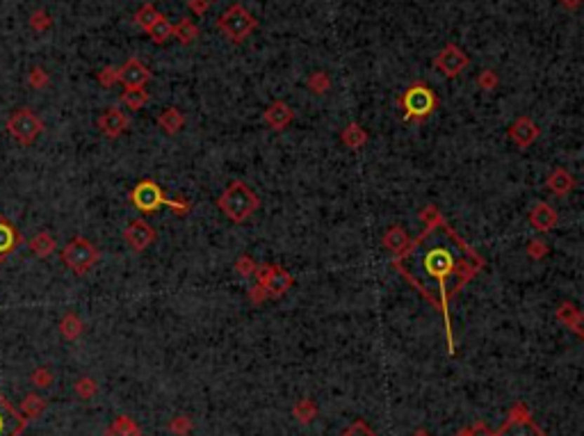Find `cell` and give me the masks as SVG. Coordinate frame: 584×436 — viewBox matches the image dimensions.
<instances>
[{
  "label": "cell",
  "instance_id": "1",
  "mask_svg": "<svg viewBox=\"0 0 584 436\" xmlns=\"http://www.w3.org/2000/svg\"><path fill=\"white\" fill-rule=\"evenodd\" d=\"M392 267L436 311H441L447 336V352L454 357L450 302L468 281H472L484 270V258L441 217L438 222L425 226V231L416 240H411L409 249L401 256H395Z\"/></svg>",
  "mask_w": 584,
  "mask_h": 436
},
{
  "label": "cell",
  "instance_id": "2",
  "mask_svg": "<svg viewBox=\"0 0 584 436\" xmlns=\"http://www.w3.org/2000/svg\"><path fill=\"white\" fill-rule=\"evenodd\" d=\"M217 206L231 222L242 224L258 211L260 199L246 183H242V180H233V183L224 190V194L217 199Z\"/></svg>",
  "mask_w": 584,
  "mask_h": 436
},
{
  "label": "cell",
  "instance_id": "3",
  "mask_svg": "<svg viewBox=\"0 0 584 436\" xmlns=\"http://www.w3.org/2000/svg\"><path fill=\"white\" fill-rule=\"evenodd\" d=\"M399 105H401V110H404V119L406 121H411V119L423 121V119H427V117L436 110L438 98H436V94L427 85L416 83V85H411L406 92L399 96Z\"/></svg>",
  "mask_w": 584,
  "mask_h": 436
},
{
  "label": "cell",
  "instance_id": "4",
  "mask_svg": "<svg viewBox=\"0 0 584 436\" xmlns=\"http://www.w3.org/2000/svg\"><path fill=\"white\" fill-rule=\"evenodd\" d=\"M255 25H258V21H255L253 14L246 12L242 5H231L222 14V19L217 21V28L222 30L233 44L244 41L255 30Z\"/></svg>",
  "mask_w": 584,
  "mask_h": 436
},
{
  "label": "cell",
  "instance_id": "5",
  "mask_svg": "<svg viewBox=\"0 0 584 436\" xmlns=\"http://www.w3.org/2000/svg\"><path fill=\"white\" fill-rule=\"evenodd\" d=\"M62 260L67 263L76 275H87V272L96 265L98 260V249L85 238H73L62 251Z\"/></svg>",
  "mask_w": 584,
  "mask_h": 436
},
{
  "label": "cell",
  "instance_id": "6",
  "mask_svg": "<svg viewBox=\"0 0 584 436\" xmlns=\"http://www.w3.org/2000/svg\"><path fill=\"white\" fill-rule=\"evenodd\" d=\"M7 131H9V135H12V138L18 144L27 147V144H32L36 138H39V133L44 131V124H41V119L32 110L21 107V110H16L14 114H9Z\"/></svg>",
  "mask_w": 584,
  "mask_h": 436
},
{
  "label": "cell",
  "instance_id": "7",
  "mask_svg": "<svg viewBox=\"0 0 584 436\" xmlns=\"http://www.w3.org/2000/svg\"><path fill=\"white\" fill-rule=\"evenodd\" d=\"M496 436H545V432L534 423L529 409L523 402H516Z\"/></svg>",
  "mask_w": 584,
  "mask_h": 436
},
{
  "label": "cell",
  "instance_id": "8",
  "mask_svg": "<svg viewBox=\"0 0 584 436\" xmlns=\"http://www.w3.org/2000/svg\"><path fill=\"white\" fill-rule=\"evenodd\" d=\"M253 277L258 281V286L267 293V297H283L295 284V279H292L288 270H283L281 265H272V263L255 267Z\"/></svg>",
  "mask_w": 584,
  "mask_h": 436
},
{
  "label": "cell",
  "instance_id": "9",
  "mask_svg": "<svg viewBox=\"0 0 584 436\" xmlns=\"http://www.w3.org/2000/svg\"><path fill=\"white\" fill-rule=\"evenodd\" d=\"M131 202L140 213L149 215V213H155L164 204V192L155 180L146 178V180H140V183L131 190Z\"/></svg>",
  "mask_w": 584,
  "mask_h": 436
},
{
  "label": "cell",
  "instance_id": "10",
  "mask_svg": "<svg viewBox=\"0 0 584 436\" xmlns=\"http://www.w3.org/2000/svg\"><path fill=\"white\" fill-rule=\"evenodd\" d=\"M468 65H470L468 55H465L459 46H454V44H447V46L438 53V58L434 60V67L447 78L463 74V71L468 69Z\"/></svg>",
  "mask_w": 584,
  "mask_h": 436
},
{
  "label": "cell",
  "instance_id": "11",
  "mask_svg": "<svg viewBox=\"0 0 584 436\" xmlns=\"http://www.w3.org/2000/svg\"><path fill=\"white\" fill-rule=\"evenodd\" d=\"M124 238H126V242L131 244L135 251H144V249H149L151 244L155 242V231H153V226L149 222L135 220V222H131V224L126 226Z\"/></svg>",
  "mask_w": 584,
  "mask_h": 436
},
{
  "label": "cell",
  "instance_id": "12",
  "mask_svg": "<svg viewBox=\"0 0 584 436\" xmlns=\"http://www.w3.org/2000/svg\"><path fill=\"white\" fill-rule=\"evenodd\" d=\"M128 126H131V119H128V114L119 110V107H107V110L98 117V128L109 140H117L119 135H124L128 131Z\"/></svg>",
  "mask_w": 584,
  "mask_h": 436
},
{
  "label": "cell",
  "instance_id": "13",
  "mask_svg": "<svg viewBox=\"0 0 584 436\" xmlns=\"http://www.w3.org/2000/svg\"><path fill=\"white\" fill-rule=\"evenodd\" d=\"M541 135V128L529 119V117H518L509 128V140L516 144L518 149H527L529 144H534Z\"/></svg>",
  "mask_w": 584,
  "mask_h": 436
},
{
  "label": "cell",
  "instance_id": "14",
  "mask_svg": "<svg viewBox=\"0 0 584 436\" xmlns=\"http://www.w3.org/2000/svg\"><path fill=\"white\" fill-rule=\"evenodd\" d=\"M25 425H27L25 418L0 395V436H18Z\"/></svg>",
  "mask_w": 584,
  "mask_h": 436
},
{
  "label": "cell",
  "instance_id": "15",
  "mask_svg": "<svg viewBox=\"0 0 584 436\" xmlns=\"http://www.w3.org/2000/svg\"><path fill=\"white\" fill-rule=\"evenodd\" d=\"M151 80V71L146 69L137 58H131L126 65L119 69V83H124V87H144Z\"/></svg>",
  "mask_w": 584,
  "mask_h": 436
},
{
  "label": "cell",
  "instance_id": "16",
  "mask_svg": "<svg viewBox=\"0 0 584 436\" xmlns=\"http://www.w3.org/2000/svg\"><path fill=\"white\" fill-rule=\"evenodd\" d=\"M292 119H295V110H292L286 101H274L263 114V121L267 124L272 131L288 128V126L292 124Z\"/></svg>",
  "mask_w": 584,
  "mask_h": 436
},
{
  "label": "cell",
  "instance_id": "17",
  "mask_svg": "<svg viewBox=\"0 0 584 436\" xmlns=\"http://www.w3.org/2000/svg\"><path fill=\"white\" fill-rule=\"evenodd\" d=\"M529 224H532L536 231L548 233L559 224V215H557V211L550 204L538 202V204H534L532 211H529Z\"/></svg>",
  "mask_w": 584,
  "mask_h": 436
},
{
  "label": "cell",
  "instance_id": "18",
  "mask_svg": "<svg viewBox=\"0 0 584 436\" xmlns=\"http://www.w3.org/2000/svg\"><path fill=\"white\" fill-rule=\"evenodd\" d=\"M381 242H383V247H386L392 253V256H401V253L409 249L411 238H409V233L401 229L399 224H392L390 229L383 233Z\"/></svg>",
  "mask_w": 584,
  "mask_h": 436
},
{
  "label": "cell",
  "instance_id": "19",
  "mask_svg": "<svg viewBox=\"0 0 584 436\" xmlns=\"http://www.w3.org/2000/svg\"><path fill=\"white\" fill-rule=\"evenodd\" d=\"M557 320H559L562 324H566L569 329L578 336V338H582L584 336V320H582V311L575 304L571 302H564L559 308H557Z\"/></svg>",
  "mask_w": 584,
  "mask_h": 436
},
{
  "label": "cell",
  "instance_id": "20",
  "mask_svg": "<svg viewBox=\"0 0 584 436\" xmlns=\"http://www.w3.org/2000/svg\"><path fill=\"white\" fill-rule=\"evenodd\" d=\"M545 185H548V190H550V192H555L557 197H564V194L573 192V187H575V178H573V176H571L566 169L557 167V169L552 171V174L548 176Z\"/></svg>",
  "mask_w": 584,
  "mask_h": 436
},
{
  "label": "cell",
  "instance_id": "21",
  "mask_svg": "<svg viewBox=\"0 0 584 436\" xmlns=\"http://www.w3.org/2000/svg\"><path fill=\"white\" fill-rule=\"evenodd\" d=\"M158 126H160L162 133L176 135L178 131H182V126H185V117H182V112L178 110V107H167L164 112H160Z\"/></svg>",
  "mask_w": 584,
  "mask_h": 436
},
{
  "label": "cell",
  "instance_id": "22",
  "mask_svg": "<svg viewBox=\"0 0 584 436\" xmlns=\"http://www.w3.org/2000/svg\"><path fill=\"white\" fill-rule=\"evenodd\" d=\"M340 140H343V144L347 149L359 151L361 147H365V142H368V133H365L359 124H350L347 128H343Z\"/></svg>",
  "mask_w": 584,
  "mask_h": 436
},
{
  "label": "cell",
  "instance_id": "23",
  "mask_svg": "<svg viewBox=\"0 0 584 436\" xmlns=\"http://www.w3.org/2000/svg\"><path fill=\"white\" fill-rule=\"evenodd\" d=\"M55 247H58V242H55V238L51 233H36L34 238L30 240V251L34 253L36 258H48L51 253L55 251Z\"/></svg>",
  "mask_w": 584,
  "mask_h": 436
},
{
  "label": "cell",
  "instance_id": "24",
  "mask_svg": "<svg viewBox=\"0 0 584 436\" xmlns=\"http://www.w3.org/2000/svg\"><path fill=\"white\" fill-rule=\"evenodd\" d=\"M107 436H142V432L133 418L119 416V418H114V423L107 427Z\"/></svg>",
  "mask_w": 584,
  "mask_h": 436
},
{
  "label": "cell",
  "instance_id": "25",
  "mask_svg": "<svg viewBox=\"0 0 584 436\" xmlns=\"http://www.w3.org/2000/svg\"><path fill=\"white\" fill-rule=\"evenodd\" d=\"M82 329H85V324H82V320H80V317H78L76 313H67V315L62 317V322H60V333H62L67 341L80 338Z\"/></svg>",
  "mask_w": 584,
  "mask_h": 436
},
{
  "label": "cell",
  "instance_id": "26",
  "mask_svg": "<svg viewBox=\"0 0 584 436\" xmlns=\"http://www.w3.org/2000/svg\"><path fill=\"white\" fill-rule=\"evenodd\" d=\"M18 244V233L12 224L0 220V258L7 256L9 251H14Z\"/></svg>",
  "mask_w": 584,
  "mask_h": 436
},
{
  "label": "cell",
  "instance_id": "27",
  "mask_svg": "<svg viewBox=\"0 0 584 436\" xmlns=\"http://www.w3.org/2000/svg\"><path fill=\"white\" fill-rule=\"evenodd\" d=\"M46 409V399L41 395H36V393H30V395H25L23 397V402H21V409H18V414H21L25 421H30V418H36L41 411Z\"/></svg>",
  "mask_w": 584,
  "mask_h": 436
},
{
  "label": "cell",
  "instance_id": "28",
  "mask_svg": "<svg viewBox=\"0 0 584 436\" xmlns=\"http://www.w3.org/2000/svg\"><path fill=\"white\" fill-rule=\"evenodd\" d=\"M121 103L131 107V110H142L149 103V92L144 87H128L121 94Z\"/></svg>",
  "mask_w": 584,
  "mask_h": 436
},
{
  "label": "cell",
  "instance_id": "29",
  "mask_svg": "<svg viewBox=\"0 0 584 436\" xmlns=\"http://www.w3.org/2000/svg\"><path fill=\"white\" fill-rule=\"evenodd\" d=\"M146 32H149V37H151L155 44H164V41H167V39L171 37V34H173V25H171L167 19H164V16H160V19L155 21Z\"/></svg>",
  "mask_w": 584,
  "mask_h": 436
},
{
  "label": "cell",
  "instance_id": "30",
  "mask_svg": "<svg viewBox=\"0 0 584 436\" xmlns=\"http://www.w3.org/2000/svg\"><path fill=\"white\" fill-rule=\"evenodd\" d=\"M171 37H176L180 44H192L199 37V30H197L194 23L185 19V21H180V23L173 25V34H171Z\"/></svg>",
  "mask_w": 584,
  "mask_h": 436
},
{
  "label": "cell",
  "instance_id": "31",
  "mask_svg": "<svg viewBox=\"0 0 584 436\" xmlns=\"http://www.w3.org/2000/svg\"><path fill=\"white\" fill-rule=\"evenodd\" d=\"M308 89L313 94L322 96L331 89V78H328V74H324V71H315V74L308 78Z\"/></svg>",
  "mask_w": 584,
  "mask_h": 436
},
{
  "label": "cell",
  "instance_id": "32",
  "mask_svg": "<svg viewBox=\"0 0 584 436\" xmlns=\"http://www.w3.org/2000/svg\"><path fill=\"white\" fill-rule=\"evenodd\" d=\"M292 414L297 416V421L299 423H313V418L317 416V407L310 402V399H299V402L295 404V409H292Z\"/></svg>",
  "mask_w": 584,
  "mask_h": 436
},
{
  "label": "cell",
  "instance_id": "33",
  "mask_svg": "<svg viewBox=\"0 0 584 436\" xmlns=\"http://www.w3.org/2000/svg\"><path fill=\"white\" fill-rule=\"evenodd\" d=\"M160 16H162V14H160L158 10H155L153 5H144L142 10L135 14V23L140 25L142 30H149L151 25H153L155 21H158V19H160Z\"/></svg>",
  "mask_w": 584,
  "mask_h": 436
},
{
  "label": "cell",
  "instance_id": "34",
  "mask_svg": "<svg viewBox=\"0 0 584 436\" xmlns=\"http://www.w3.org/2000/svg\"><path fill=\"white\" fill-rule=\"evenodd\" d=\"M255 260L251 258V256H240L235 260V265H233V270H235V275H240L242 279H249V277H253L255 275Z\"/></svg>",
  "mask_w": 584,
  "mask_h": 436
},
{
  "label": "cell",
  "instance_id": "35",
  "mask_svg": "<svg viewBox=\"0 0 584 436\" xmlns=\"http://www.w3.org/2000/svg\"><path fill=\"white\" fill-rule=\"evenodd\" d=\"M527 256L532 258V260H543L545 256H548V242L545 240H541V238H534V240H529V244H527Z\"/></svg>",
  "mask_w": 584,
  "mask_h": 436
},
{
  "label": "cell",
  "instance_id": "36",
  "mask_svg": "<svg viewBox=\"0 0 584 436\" xmlns=\"http://www.w3.org/2000/svg\"><path fill=\"white\" fill-rule=\"evenodd\" d=\"M96 390H98V386H96V381L91 379V377H82V379H78V381H76V395H78V397H82V399L94 397V395H96Z\"/></svg>",
  "mask_w": 584,
  "mask_h": 436
},
{
  "label": "cell",
  "instance_id": "37",
  "mask_svg": "<svg viewBox=\"0 0 584 436\" xmlns=\"http://www.w3.org/2000/svg\"><path fill=\"white\" fill-rule=\"evenodd\" d=\"M340 436H377V434H374V430L365 421H356Z\"/></svg>",
  "mask_w": 584,
  "mask_h": 436
},
{
  "label": "cell",
  "instance_id": "38",
  "mask_svg": "<svg viewBox=\"0 0 584 436\" xmlns=\"http://www.w3.org/2000/svg\"><path fill=\"white\" fill-rule=\"evenodd\" d=\"M498 76H496V71H491V69H486V71H482L479 74V78H477V87L479 89H484V92H493V89L498 87Z\"/></svg>",
  "mask_w": 584,
  "mask_h": 436
},
{
  "label": "cell",
  "instance_id": "39",
  "mask_svg": "<svg viewBox=\"0 0 584 436\" xmlns=\"http://www.w3.org/2000/svg\"><path fill=\"white\" fill-rule=\"evenodd\" d=\"M30 379L36 388H48L53 384V372L48 368H36L30 375Z\"/></svg>",
  "mask_w": 584,
  "mask_h": 436
},
{
  "label": "cell",
  "instance_id": "40",
  "mask_svg": "<svg viewBox=\"0 0 584 436\" xmlns=\"http://www.w3.org/2000/svg\"><path fill=\"white\" fill-rule=\"evenodd\" d=\"M30 28H32V30H36V32L48 30V28H51V16L46 14L44 10H36V12H32V16H30Z\"/></svg>",
  "mask_w": 584,
  "mask_h": 436
},
{
  "label": "cell",
  "instance_id": "41",
  "mask_svg": "<svg viewBox=\"0 0 584 436\" xmlns=\"http://www.w3.org/2000/svg\"><path fill=\"white\" fill-rule=\"evenodd\" d=\"M27 83H30V87H34V89H44L48 85V74H46L41 67H34L30 74H27Z\"/></svg>",
  "mask_w": 584,
  "mask_h": 436
},
{
  "label": "cell",
  "instance_id": "42",
  "mask_svg": "<svg viewBox=\"0 0 584 436\" xmlns=\"http://www.w3.org/2000/svg\"><path fill=\"white\" fill-rule=\"evenodd\" d=\"M98 83L103 87H112L114 83H119V69L117 67H105L98 74Z\"/></svg>",
  "mask_w": 584,
  "mask_h": 436
},
{
  "label": "cell",
  "instance_id": "43",
  "mask_svg": "<svg viewBox=\"0 0 584 436\" xmlns=\"http://www.w3.org/2000/svg\"><path fill=\"white\" fill-rule=\"evenodd\" d=\"M441 217H443V215H441V211H438V208H436V206H432V204L425 206L423 211H420V222H423L425 226L438 222V220H441Z\"/></svg>",
  "mask_w": 584,
  "mask_h": 436
},
{
  "label": "cell",
  "instance_id": "44",
  "mask_svg": "<svg viewBox=\"0 0 584 436\" xmlns=\"http://www.w3.org/2000/svg\"><path fill=\"white\" fill-rule=\"evenodd\" d=\"M190 427H192V423H190L187 416H178V418H173V421L169 423V430H171L173 434H178V436L187 434Z\"/></svg>",
  "mask_w": 584,
  "mask_h": 436
},
{
  "label": "cell",
  "instance_id": "45",
  "mask_svg": "<svg viewBox=\"0 0 584 436\" xmlns=\"http://www.w3.org/2000/svg\"><path fill=\"white\" fill-rule=\"evenodd\" d=\"M162 206H169L176 215H187L190 213V204L185 202V199H167V197H164V204Z\"/></svg>",
  "mask_w": 584,
  "mask_h": 436
},
{
  "label": "cell",
  "instance_id": "46",
  "mask_svg": "<svg viewBox=\"0 0 584 436\" xmlns=\"http://www.w3.org/2000/svg\"><path fill=\"white\" fill-rule=\"evenodd\" d=\"M468 432H470V436H496V432L489 430L486 423H482V421H477L472 427H468Z\"/></svg>",
  "mask_w": 584,
  "mask_h": 436
},
{
  "label": "cell",
  "instance_id": "47",
  "mask_svg": "<svg viewBox=\"0 0 584 436\" xmlns=\"http://www.w3.org/2000/svg\"><path fill=\"white\" fill-rule=\"evenodd\" d=\"M249 299H251V304H263L265 299H270V297H267V293H265V290H263L258 284H255V286L249 290Z\"/></svg>",
  "mask_w": 584,
  "mask_h": 436
},
{
  "label": "cell",
  "instance_id": "48",
  "mask_svg": "<svg viewBox=\"0 0 584 436\" xmlns=\"http://www.w3.org/2000/svg\"><path fill=\"white\" fill-rule=\"evenodd\" d=\"M190 7H192V12H194L197 16H201V14L208 12L210 3H208V0H190Z\"/></svg>",
  "mask_w": 584,
  "mask_h": 436
},
{
  "label": "cell",
  "instance_id": "49",
  "mask_svg": "<svg viewBox=\"0 0 584 436\" xmlns=\"http://www.w3.org/2000/svg\"><path fill=\"white\" fill-rule=\"evenodd\" d=\"M559 3L569 7V10H578V7L582 5V0H559Z\"/></svg>",
  "mask_w": 584,
  "mask_h": 436
},
{
  "label": "cell",
  "instance_id": "50",
  "mask_svg": "<svg viewBox=\"0 0 584 436\" xmlns=\"http://www.w3.org/2000/svg\"><path fill=\"white\" fill-rule=\"evenodd\" d=\"M411 436H432V434H429L427 430H416V432L411 434Z\"/></svg>",
  "mask_w": 584,
  "mask_h": 436
},
{
  "label": "cell",
  "instance_id": "51",
  "mask_svg": "<svg viewBox=\"0 0 584 436\" xmlns=\"http://www.w3.org/2000/svg\"><path fill=\"white\" fill-rule=\"evenodd\" d=\"M454 436H470V432H468V427H463V430H461V432H456Z\"/></svg>",
  "mask_w": 584,
  "mask_h": 436
}]
</instances>
